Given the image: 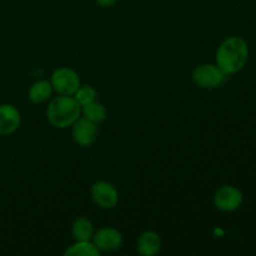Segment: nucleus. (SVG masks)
<instances>
[{
  "instance_id": "f257e3e1",
  "label": "nucleus",
  "mask_w": 256,
  "mask_h": 256,
  "mask_svg": "<svg viewBox=\"0 0 256 256\" xmlns=\"http://www.w3.org/2000/svg\"><path fill=\"white\" fill-rule=\"evenodd\" d=\"M249 56L246 42L239 36L228 38L216 52V65L226 75L235 74L245 66Z\"/></svg>"
},
{
  "instance_id": "f03ea898",
  "label": "nucleus",
  "mask_w": 256,
  "mask_h": 256,
  "mask_svg": "<svg viewBox=\"0 0 256 256\" xmlns=\"http://www.w3.org/2000/svg\"><path fill=\"white\" fill-rule=\"evenodd\" d=\"M82 105L72 95H62L52 100L46 110L48 122L58 129L72 126L80 116Z\"/></svg>"
},
{
  "instance_id": "7ed1b4c3",
  "label": "nucleus",
  "mask_w": 256,
  "mask_h": 256,
  "mask_svg": "<svg viewBox=\"0 0 256 256\" xmlns=\"http://www.w3.org/2000/svg\"><path fill=\"white\" fill-rule=\"evenodd\" d=\"M225 74L218 65L202 64L194 70L192 80L202 89H214L225 82Z\"/></svg>"
},
{
  "instance_id": "20e7f679",
  "label": "nucleus",
  "mask_w": 256,
  "mask_h": 256,
  "mask_svg": "<svg viewBox=\"0 0 256 256\" xmlns=\"http://www.w3.org/2000/svg\"><path fill=\"white\" fill-rule=\"evenodd\" d=\"M52 86L60 95H74L80 88V79L74 70L59 68L52 75Z\"/></svg>"
},
{
  "instance_id": "39448f33",
  "label": "nucleus",
  "mask_w": 256,
  "mask_h": 256,
  "mask_svg": "<svg viewBox=\"0 0 256 256\" xmlns=\"http://www.w3.org/2000/svg\"><path fill=\"white\" fill-rule=\"evenodd\" d=\"M215 206L225 212H235L239 209L242 202V194L238 188L232 185H225L220 188L214 196Z\"/></svg>"
},
{
  "instance_id": "423d86ee",
  "label": "nucleus",
  "mask_w": 256,
  "mask_h": 256,
  "mask_svg": "<svg viewBox=\"0 0 256 256\" xmlns=\"http://www.w3.org/2000/svg\"><path fill=\"white\" fill-rule=\"evenodd\" d=\"M92 198L102 209H112L119 202V192L108 182H96L92 186Z\"/></svg>"
},
{
  "instance_id": "0eeeda50",
  "label": "nucleus",
  "mask_w": 256,
  "mask_h": 256,
  "mask_svg": "<svg viewBox=\"0 0 256 256\" xmlns=\"http://www.w3.org/2000/svg\"><path fill=\"white\" fill-rule=\"evenodd\" d=\"M94 245L99 252H112L122 246V235L112 228L100 229L95 235H92Z\"/></svg>"
},
{
  "instance_id": "6e6552de",
  "label": "nucleus",
  "mask_w": 256,
  "mask_h": 256,
  "mask_svg": "<svg viewBox=\"0 0 256 256\" xmlns=\"http://www.w3.org/2000/svg\"><path fill=\"white\" fill-rule=\"evenodd\" d=\"M72 126L74 140L82 146H90L96 140V124L88 120L86 118L78 119Z\"/></svg>"
},
{
  "instance_id": "1a4fd4ad",
  "label": "nucleus",
  "mask_w": 256,
  "mask_h": 256,
  "mask_svg": "<svg viewBox=\"0 0 256 256\" xmlns=\"http://www.w3.org/2000/svg\"><path fill=\"white\" fill-rule=\"evenodd\" d=\"M22 122L19 110L12 105H0V135L12 134L18 130Z\"/></svg>"
},
{
  "instance_id": "9d476101",
  "label": "nucleus",
  "mask_w": 256,
  "mask_h": 256,
  "mask_svg": "<svg viewBox=\"0 0 256 256\" xmlns=\"http://www.w3.org/2000/svg\"><path fill=\"white\" fill-rule=\"evenodd\" d=\"M162 249V239L154 232H145L138 239V252L144 256H154Z\"/></svg>"
},
{
  "instance_id": "9b49d317",
  "label": "nucleus",
  "mask_w": 256,
  "mask_h": 256,
  "mask_svg": "<svg viewBox=\"0 0 256 256\" xmlns=\"http://www.w3.org/2000/svg\"><path fill=\"white\" fill-rule=\"evenodd\" d=\"M52 82H46V80H42L38 82L30 88L29 90V99L35 104H42V102H46L50 96H52Z\"/></svg>"
},
{
  "instance_id": "f8f14e48",
  "label": "nucleus",
  "mask_w": 256,
  "mask_h": 256,
  "mask_svg": "<svg viewBox=\"0 0 256 256\" xmlns=\"http://www.w3.org/2000/svg\"><path fill=\"white\" fill-rule=\"evenodd\" d=\"M72 230L76 242H90L94 235V226L86 218H79L75 220Z\"/></svg>"
},
{
  "instance_id": "ddd939ff",
  "label": "nucleus",
  "mask_w": 256,
  "mask_h": 256,
  "mask_svg": "<svg viewBox=\"0 0 256 256\" xmlns=\"http://www.w3.org/2000/svg\"><path fill=\"white\" fill-rule=\"evenodd\" d=\"M82 108L84 118H86L88 120L92 122L94 124H99V122H102L106 118V109H105V106L102 102H92Z\"/></svg>"
},
{
  "instance_id": "4468645a",
  "label": "nucleus",
  "mask_w": 256,
  "mask_h": 256,
  "mask_svg": "<svg viewBox=\"0 0 256 256\" xmlns=\"http://www.w3.org/2000/svg\"><path fill=\"white\" fill-rule=\"evenodd\" d=\"M66 256H99L100 252L90 242H76L74 245L65 250Z\"/></svg>"
},
{
  "instance_id": "2eb2a0df",
  "label": "nucleus",
  "mask_w": 256,
  "mask_h": 256,
  "mask_svg": "<svg viewBox=\"0 0 256 256\" xmlns=\"http://www.w3.org/2000/svg\"><path fill=\"white\" fill-rule=\"evenodd\" d=\"M74 98L82 106H84V105H88L90 104V102H95L96 92H95L94 88L89 86V85H85V86H80L79 89L76 90V92L74 94Z\"/></svg>"
},
{
  "instance_id": "dca6fc26",
  "label": "nucleus",
  "mask_w": 256,
  "mask_h": 256,
  "mask_svg": "<svg viewBox=\"0 0 256 256\" xmlns=\"http://www.w3.org/2000/svg\"><path fill=\"white\" fill-rule=\"evenodd\" d=\"M116 2H118V0H96L98 4H99L100 6H102V8L112 6V5H114Z\"/></svg>"
}]
</instances>
